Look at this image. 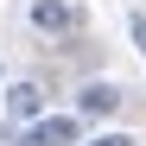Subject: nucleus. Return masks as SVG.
<instances>
[{"mask_svg":"<svg viewBox=\"0 0 146 146\" xmlns=\"http://www.w3.org/2000/svg\"><path fill=\"white\" fill-rule=\"evenodd\" d=\"M76 133H83L76 114H38L32 127L19 133V146H76Z\"/></svg>","mask_w":146,"mask_h":146,"instance_id":"nucleus-1","label":"nucleus"},{"mask_svg":"<svg viewBox=\"0 0 146 146\" xmlns=\"http://www.w3.org/2000/svg\"><path fill=\"white\" fill-rule=\"evenodd\" d=\"M121 108V89L114 83H83V95H76V114H89V121H108Z\"/></svg>","mask_w":146,"mask_h":146,"instance_id":"nucleus-2","label":"nucleus"},{"mask_svg":"<svg viewBox=\"0 0 146 146\" xmlns=\"http://www.w3.org/2000/svg\"><path fill=\"white\" fill-rule=\"evenodd\" d=\"M32 26H38V32H76L83 13L64 7V0H38V7H32Z\"/></svg>","mask_w":146,"mask_h":146,"instance_id":"nucleus-3","label":"nucleus"},{"mask_svg":"<svg viewBox=\"0 0 146 146\" xmlns=\"http://www.w3.org/2000/svg\"><path fill=\"white\" fill-rule=\"evenodd\" d=\"M44 114V89L38 83H13L7 89V121H38Z\"/></svg>","mask_w":146,"mask_h":146,"instance_id":"nucleus-4","label":"nucleus"},{"mask_svg":"<svg viewBox=\"0 0 146 146\" xmlns=\"http://www.w3.org/2000/svg\"><path fill=\"white\" fill-rule=\"evenodd\" d=\"M127 32H133V51H146V13H127Z\"/></svg>","mask_w":146,"mask_h":146,"instance_id":"nucleus-5","label":"nucleus"},{"mask_svg":"<svg viewBox=\"0 0 146 146\" xmlns=\"http://www.w3.org/2000/svg\"><path fill=\"white\" fill-rule=\"evenodd\" d=\"M89 146H133V140H127V133H95Z\"/></svg>","mask_w":146,"mask_h":146,"instance_id":"nucleus-6","label":"nucleus"}]
</instances>
